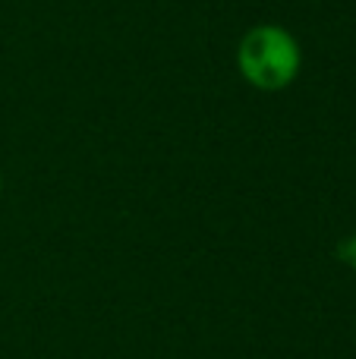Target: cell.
<instances>
[{
	"label": "cell",
	"mask_w": 356,
	"mask_h": 359,
	"mask_svg": "<svg viewBox=\"0 0 356 359\" xmlns=\"http://www.w3.org/2000/svg\"><path fill=\"white\" fill-rule=\"evenodd\" d=\"M237 69L256 92H284L303 69V48L284 25L259 22L240 38Z\"/></svg>",
	"instance_id": "1"
},
{
	"label": "cell",
	"mask_w": 356,
	"mask_h": 359,
	"mask_svg": "<svg viewBox=\"0 0 356 359\" xmlns=\"http://www.w3.org/2000/svg\"><path fill=\"white\" fill-rule=\"evenodd\" d=\"M341 259H344L347 265H350L353 271H356V233L350 236V240H344V243H341Z\"/></svg>",
	"instance_id": "2"
},
{
	"label": "cell",
	"mask_w": 356,
	"mask_h": 359,
	"mask_svg": "<svg viewBox=\"0 0 356 359\" xmlns=\"http://www.w3.org/2000/svg\"><path fill=\"white\" fill-rule=\"evenodd\" d=\"M0 192H4V177H0Z\"/></svg>",
	"instance_id": "3"
}]
</instances>
